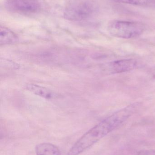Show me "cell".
Segmentation results:
<instances>
[{
    "label": "cell",
    "mask_w": 155,
    "mask_h": 155,
    "mask_svg": "<svg viewBox=\"0 0 155 155\" xmlns=\"http://www.w3.org/2000/svg\"><path fill=\"white\" fill-rule=\"evenodd\" d=\"M140 105L139 103L131 104L101 121L76 142L67 155H78L90 148L126 121Z\"/></svg>",
    "instance_id": "6da1fadb"
},
{
    "label": "cell",
    "mask_w": 155,
    "mask_h": 155,
    "mask_svg": "<svg viewBox=\"0 0 155 155\" xmlns=\"http://www.w3.org/2000/svg\"><path fill=\"white\" fill-rule=\"evenodd\" d=\"M96 10L93 0H66L64 17L70 21H80L91 18Z\"/></svg>",
    "instance_id": "7a4b0ae2"
},
{
    "label": "cell",
    "mask_w": 155,
    "mask_h": 155,
    "mask_svg": "<svg viewBox=\"0 0 155 155\" xmlns=\"http://www.w3.org/2000/svg\"><path fill=\"white\" fill-rule=\"evenodd\" d=\"M143 24L139 22L115 20L108 24L109 33L114 37L131 39L141 35L145 30Z\"/></svg>",
    "instance_id": "3957f363"
},
{
    "label": "cell",
    "mask_w": 155,
    "mask_h": 155,
    "mask_svg": "<svg viewBox=\"0 0 155 155\" xmlns=\"http://www.w3.org/2000/svg\"><path fill=\"white\" fill-rule=\"evenodd\" d=\"M5 5L10 11L21 13H35L41 9L38 0H5Z\"/></svg>",
    "instance_id": "277c9868"
},
{
    "label": "cell",
    "mask_w": 155,
    "mask_h": 155,
    "mask_svg": "<svg viewBox=\"0 0 155 155\" xmlns=\"http://www.w3.org/2000/svg\"><path fill=\"white\" fill-rule=\"evenodd\" d=\"M137 62L133 59L117 60L106 64L103 65L104 71L109 74L122 73L135 69Z\"/></svg>",
    "instance_id": "5b68a950"
},
{
    "label": "cell",
    "mask_w": 155,
    "mask_h": 155,
    "mask_svg": "<svg viewBox=\"0 0 155 155\" xmlns=\"http://www.w3.org/2000/svg\"><path fill=\"white\" fill-rule=\"evenodd\" d=\"M28 91L46 99H54L58 97V94L48 88L35 84H29L26 86Z\"/></svg>",
    "instance_id": "8992f818"
},
{
    "label": "cell",
    "mask_w": 155,
    "mask_h": 155,
    "mask_svg": "<svg viewBox=\"0 0 155 155\" xmlns=\"http://www.w3.org/2000/svg\"><path fill=\"white\" fill-rule=\"evenodd\" d=\"M36 155H62L59 148L49 143H42L37 145L35 148Z\"/></svg>",
    "instance_id": "52a82bcc"
},
{
    "label": "cell",
    "mask_w": 155,
    "mask_h": 155,
    "mask_svg": "<svg viewBox=\"0 0 155 155\" xmlns=\"http://www.w3.org/2000/svg\"><path fill=\"white\" fill-rule=\"evenodd\" d=\"M18 37L12 31L5 26L0 27V44H11L17 41Z\"/></svg>",
    "instance_id": "ba28073f"
},
{
    "label": "cell",
    "mask_w": 155,
    "mask_h": 155,
    "mask_svg": "<svg viewBox=\"0 0 155 155\" xmlns=\"http://www.w3.org/2000/svg\"><path fill=\"white\" fill-rule=\"evenodd\" d=\"M117 2L128 4L133 5L141 6H148L153 3L151 0H111Z\"/></svg>",
    "instance_id": "9c48e42d"
}]
</instances>
